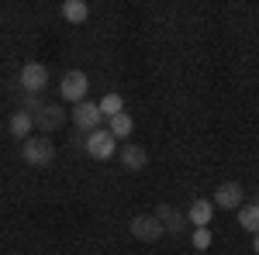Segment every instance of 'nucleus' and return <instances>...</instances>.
Returning a JSON list of instances; mask_svg holds the SVG:
<instances>
[{"label":"nucleus","mask_w":259,"mask_h":255,"mask_svg":"<svg viewBox=\"0 0 259 255\" xmlns=\"http://www.w3.org/2000/svg\"><path fill=\"white\" fill-rule=\"evenodd\" d=\"M21 156H24L28 166H49V162L56 159V145H52L49 135H31V138H24Z\"/></svg>","instance_id":"f257e3e1"},{"label":"nucleus","mask_w":259,"mask_h":255,"mask_svg":"<svg viewBox=\"0 0 259 255\" xmlns=\"http://www.w3.org/2000/svg\"><path fill=\"white\" fill-rule=\"evenodd\" d=\"M87 156L97 159V162H107L111 156H118V138L111 135L107 128H94L87 135Z\"/></svg>","instance_id":"f03ea898"},{"label":"nucleus","mask_w":259,"mask_h":255,"mask_svg":"<svg viewBox=\"0 0 259 255\" xmlns=\"http://www.w3.org/2000/svg\"><path fill=\"white\" fill-rule=\"evenodd\" d=\"M87 90H90V79H87V73H83V69H69V73L62 76V83H59L62 100H73V104L87 100Z\"/></svg>","instance_id":"7ed1b4c3"},{"label":"nucleus","mask_w":259,"mask_h":255,"mask_svg":"<svg viewBox=\"0 0 259 255\" xmlns=\"http://www.w3.org/2000/svg\"><path fill=\"white\" fill-rule=\"evenodd\" d=\"M132 235L139 241H159L162 238V221L156 214H139L132 221Z\"/></svg>","instance_id":"20e7f679"},{"label":"nucleus","mask_w":259,"mask_h":255,"mask_svg":"<svg viewBox=\"0 0 259 255\" xmlns=\"http://www.w3.org/2000/svg\"><path fill=\"white\" fill-rule=\"evenodd\" d=\"M21 86H24L28 93H41V90L49 86V69H45L41 62H28V66L21 69Z\"/></svg>","instance_id":"39448f33"},{"label":"nucleus","mask_w":259,"mask_h":255,"mask_svg":"<svg viewBox=\"0 0 259 255\" xmlns=\"http://www.w3.org/2000/svg\"><path fill=\"white\" fill-rule=\"evenodd\" d=\"M100 107L94 100H80V104H73V121H76V128H87V131H94L100 128Z\"/></svg>","instance_id":"423d86ee"},{"label":"nucleus","mask_w":259,"mask_h":255,"mask_svg":"<svg viewBox=\"0 0 259 255\" xmlns=\"http://www.w3.org/2000/svg\"><path fill=\"white\" fill-rule=\"evenodd\" d=\"M242 183H221L218 190H214V207H221V211H239L242 207Z\"/></svg>","instance_id":"0eeeda50"},{"label":"nucleus","mask_w":259,"mask_h":255,"mask_svg":"<svg viewBox=\"0 0 259 255\" xmlns=\"http://www.w3.org/2000/svg\"><path fill=\"white\" fill-rule=\"evenodd\" d=\"M211 217H214V200H194L190 211H187V221H190L194 228H207Z\"/></svg>","instance_id":"6e6552de"},{"label":"nucleus","mask_w":259,"mask_h":255,"mask_svg":"<svg viewBox=\"0 0 259 255\" xmlns=\"http://www.w3.org/2000/svg\"><path fill=\"white\" fill-rule=\"evenodd\" d=\"M62 121H66V114H62L56 104H45V107H38V114H35V124H38V128H45V131L59 128Z\"/></svg>","instance_id":"1a4fd4ad"},{"label":"nucleus","mask_w":259,"mask_h":255,"mask_svg":"<svg viewBox=\"0 0 259 255\" xmlns=\"http://www.w3.org/2000/svg\"><path fill=\"white\" fill-rule=\"evenodd\" d=\"M31 128H35V118L28 114V111H18L14 118H11V124H7V131L18 138V141H24V138H31Z\"/></svg>","instance_id":"9d476101"},{"label":"nucleus","mask_w":259,"mask_h":255,"mask_svg":"<svg viewBox=\"0 0 259 255\" xmlns=\"http://www.w3.org/2000/svg\"><path fill=\"white\" fill-rule=\"evenodd\" d=\"M62 18L69 21V24H83V21L90 18L87 0H66V4H62Z\"/></svg>","instance_id":"9b49d317"},{"label":"nucleus","mask_w":259,"mask_h":255,"mask_svg":"<svg viewBox=\"0 0 259 255\" xmlns=\"http://www.w3.org/2000/svg\"><path fill=\"white\" fill-rule=\"evenodd\" d=\"M145 162H149V156H145L142 145H128V148L121 152V166L132 169V173H135V169H145Z\"/></svg>","instance_id":"f8f14e48"},{"label":"nucleus","mask_w":259,"mask_h":255,"mask_svg":"<svg viewBox=\"0 0 259 255\" xmlns=\"http://www.w3.org/2000/svg\"><path fill=\"white\" fill-rule=\"evenodd\" d=\"M107 131L121 141V138H128L132 131H135V121H132V114H124V111H121V114H114V118H111V128H107Z\"/></svg>","instance_id":"ddd939ff"},{"label":"nucleus","mask_w":259,"mask_h":255,"mask_svg":"<svg viewBox=\"0 0 259 255\" xmlns=\"http://www.w3.org/2000/svg\"><path fill=\"white\" fill-rule=\"evenodd\" d=\"M239 228L242 231H259V203H249V207H239Z\"/></svg>","instance_id":"4468645a"},{"label":"nucleus","mask_w":259,"mask_h":255,"mask_svg":"<svg viewBox=\"0 0 259 255\" xmlns=\"http://www.w3.org/2000/svg\"><path fill=\"white\" fill-rule=\"evenodd\" d=\"M156 217L162 221V231H183V217H180L177 211H173V207H166V203H162Z\"/></svg>","instance_id":"2eb2a0df"},{"label":"nucleus","mask_w":259,"mask_h":255,"mask_svg":"<svg viewBox=\"0 0 259 255\" xmlns=\"http://www.w3.org/2000/svg\"><path fill=\"white\" fill-rule=\"evenodd\" d=\"M97 107H100V114H104V118H114V114L124 111V100H121V93H107Z\"/></svg>","instance_id":"dca6fc26"},{"label":"nucleus","mask_w":259,"mask_h":255,"mask_svg":"<svg viewBox=\"0 0 259 255\" xmlns=\"http://www.w3.org/2000/svg\"><path fill=\"white\" fill-rule=\"evenodd\" d=\"M211 241H214L211 228H194V235H190V245H194L197 252H207V248H211Z\"/></svg>","instance_id":"f3484780"},{"label":"nucleus","mask_w":259,"mask_h":255,"mask_svg":"<svg viewBox=\"0 0 259 255\" xmlns=\"http://www.w3.org/2000/svg\"><path fill=\"white\" fill-rule=\"evenodd\" d=\"M252 248H256V255H259V231H256V238H252Z\"/></svg>","instance_id":"a211bd4d"}]
</instances>
